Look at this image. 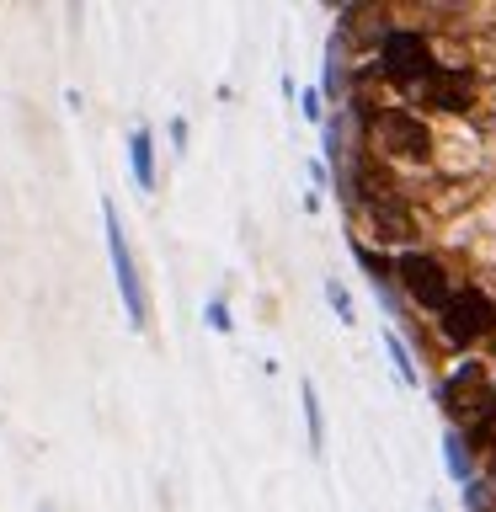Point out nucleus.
<instances>
[{
    "instance_id": "obj_1",
    "label": "nucleus",
    "mask_w": 496,
    "mask_h": 512,
    "mask_svg": "<svg viewBox=\"0 0 496 512\" xmlns=\"http://www.w3.org/2000/svg\"><path fill=\"white\" fill-rule=\"evenodd\" d=\"M379 70H384L390 86H400L406 96H422L432 70H438V59H432V43L422 38V32L390 27V32H379Z\"/></svg>"
},
{
    "instance_id": "obj_2",
    "label": "nucleus",
    "mask_w": 496,
    "mask_h": 512,
    "mask_svg": "<svg viewBox=\"0 0 496 512\" xmlns=\"http://www.w3.org/2000/svg\"><path fill=\"white\" fill-rule=\"evenodd\" d=\"M102 230H107V256H112V278H118V294H123L128 326L144 331V326H150V288H144V278H139L134 246H128L123 219H118V203H112V198H102Z\"/></svg>"
},
{
    "instance_id": "obj_3",
    "label": "nucleus",
    "mask_w": 496,
    "mask_h": 512,
    "mask_svg": "<svg viewBox=\"0 0 496 512\" xmlns=\"http://www.w3.org/2000/svg\"><path fill=\"white\" fill-rule=\"evenodd\" d=\"M438 331L454 352L486 342V336H496V299L486 288H459V294L448 299V310L438 315Z\"/></svg>"
},
{
    "instance_id": "obj_4",
    "label": "nucleus",
    "mask_w": 496,
    "mask_h": 512,
    "mask_svg": "<svg viewBox=\"0 0 496 512\" xmlns=\"http://www.w3.org/2000/svg\"><path fill=\"white\" fill-rule=\"evenodd\" d=\"M395 278H400V288L411 294V304H422L427 315H443L448 299L459 294L454 278H448V267H443L432 251H406V256L395 262Z\"/></svg>"
},
{
    "instance_id": "obj_5",
    "label": "nucleus",
    "mask_w": 496,
    "mask_h": 512,
    "mask_svg": "<svg viewBox=\"0 0 496 512\" xmlns=\"http://www.w3.org/2000/svg\"><path fill=\"white\" fill-rule=\"evenodd\" d=\"M374 134H379V150L390 160H411V166L432 160V128L411 107H384L374 118Z\"/></svg>"
},
{
    "instance_id": "obj_6",
    "label": "nucleus",
    "mask_w": 496,
    "mask_h": 512,
    "mask_svg": "<svg viewBox=\"0 0 496 512\" xmlns=\"http://www.w3.org/2000/svg\"><path fill=\"white\" fill-rule=\"evenodd\" d=\"M422 96L432 107H443V112H464V107H470V75L454 70V64H438Z\"/></svg>"
},
{
    "instance_id": "obj_7",
    "label": "nucleus",
    "mask_w": 496,
    "mask_h": 512,
    "mask_svg": "<svg viewBox=\"0 0 496 512\" xmlns=\"http://www.w3.org/2000/svg\"><path fill=\"white\" fill-rule=\"evenodd\" d=\"M368 224H374L379 246H384V240H411V235H416V224H411V208L400 203V198H390V192L368 203Z\"/></svg>"
},
{
    "instance_id": "obj_8",
    "label": "nucleus",
    "mask_w": 496,
    "mask_h": 512,
    "mask_svg": "<svg viewBox=\"0 0 496 512\" xmlns=\"http://www.w3.org/2000/svg\"><path fill=\"white\" fill-rule=\"evenodd\" d=\"M128 171H134L139 192H155V134L150 128H134V134H128Z\"/></svg>"
},
{
    "instance_id": "obj_9",
    "label": "nucleus",
    "mask_w": 496,
    "mask_h": 512,
    "mask_svg": "<svg viewBox=\"0 0 496 512\" xmlns=\"http://www.w3.org/2000/svg\"><path fill=\"white\" fill-rule=\"evenodd\" d=\"M299 406H304V432H310V454H326V411H320V390L310 379H299Z\"/></svg>"
},
{
    "instance_id": "obj_10",
    "label": "nucleus",
    "mask_w": 496,
    "mask_h": 512,
    "mask_svg": "<svg viewBox=\"0 0 496 512\" xmlns=\"http://www.w3.org/2000/svg\"><path fill=\"white\" fill-rule=\"evenodd\" d=\"M352 256H358V267L368 272V283L379 288L384 310H400V304H395V294H390V272H395V262H384V256H379L374 246H363V240H358V246H352Z\"/></svg>"
},
{
    "instance_id": "obj_11",
    "label": "nucleus",
    "mask_w": 496,
    "mask_h": 512,
    "mask_svg": "<svg viewBox=\"0 0 496 512\" xmlns=\"http://www.w3.org/2000/svg\"><path fill=\"white\" fill-rule=\"evenodd\" d=\"M384 352H390V368H395V379L406 384V390H416V384H422V368H416L411 347H406V336H400V331H384Z\"/></svg>"
},
{
    "instance_id": "obj_12",
    "label": "nucleus",
    "mask_w": 496,
    "mask_h": 512,
    "mask_svg": "<svg viewBox=\"0 0 496 512\" xmlns=\"http://www.w3.org/2000/svg\"><path fill=\"white\" fill-rule=\"evenodd\" d=\"M443 464H448V475H454L459 486L475 480V454H470V443H464L459 432H443Z\"/></svg>"
},
{
    "instance_id": "obj_13",
    "label": "nucleus",
    "mask_w": 496,
    "mask_h": 512,
    "mask_svg": "<svg viewBox=\"0 0 496 512\" xmlns=\"http://www.w3.org/2000/svg\"><path fill=\"white\" fill-rule=\"evenodd\" d=\"M459 496H464V512H496V486L486 475H475L470 486H459Z\"/></svg>"
},
{
    "instance_id": "obj_14",
    "label": "nucleus",
    "mask_w": 496,
    "mask_h": 512,
    "mask_svg": "<svg viewBox=\"0 0 496 512\" xmlns=\"http://www.w3.org/2000/svg\"><path fill=\"white\" fill-rule=\"evenodd\" d=\"M326 304L336 310V320H342V326H358V304H352V294L336 278H326Z\"/></svg>"
},
{
    "instance_id": "obj_15",
    "label": "nucleus",
    "mask_w": 496,
    "mask_h": 512,
    "mask_svg": "<svg viewBox=\"0 0 496 512\" xmlns=\"http://www.w3.org/2000/svg\"><path fill=\"white\" fill-rule=\"evenodd\" d=\"M203 326H208V331H219V336H230V331H235V315H230V304H224L219 294L203 304Z\"/></svg>"
},
{
    "instance_id": "obj_16",
    "label": "nucleus",
    "mask_w": 496,
    "mask_h": 512,
    "mask_svg": "<svg viewBox=\"0 0 496 512\" xmlns=\"http://www.w3.org/2000/svg\"><path fill=\"white\" fill-rule=\"evenodd\" d=\"M299 107H304V118H310V123H326V96H320V91H299Z\"/></svg>"
},
{
    "instance_id": "obj_17",
    "label": "nucleus",
    "mask_w": 496,
    "mask_h": 512,
    "mask_svg": "<svg viewBox=\"0 0 496 512\" xmlns=\"http://www.w3.org/2000/svg\"><path fill=\"white\" fill-rule=\"evenodd\" d=\"M171 150H176V155L187 150V118H171Z\"/></svg>"
},
{
    "instance_id": "obj_18",
    "label": "nucleus",
    "mask_w": 496,
    "mask_h": 512,
    "mask_svg": "<svg viewBox=\"0 0 496 512\" xmlns=\"http://www.w3.org/2000/svg\"><path fill=\"white\" fill-rule=\"evenodd\" d=\"M486 480L496 486V443H486Z\"/></svg>"
},
{
    "instance_id": "obj_19",
    "label": "nucleus",
    "mask_w": 496,
    "mask_h": 512,
    "mask_svg": "<svg viewBox=\"0 0 496 512\" xmlns=\"http://www.w3.org/2000/svg\"><path fill=\"white\" fill-rule=\"evenodd\" d=\"M43 512H48V507H43Z\"/></svg>"
}]
</instances>
